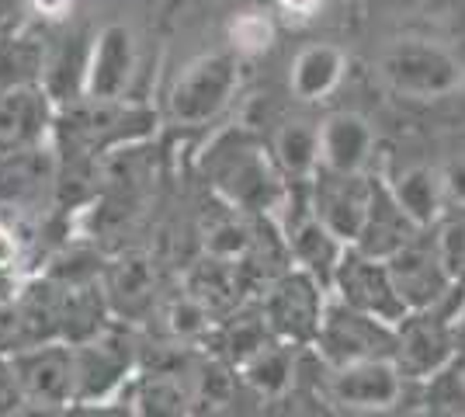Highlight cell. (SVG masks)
I'll return each mask as SVG.
<instances>
[{
  "label": "cell",
  "mask_w": 465,
  "mask_h": 417,
  "mask_svg": "<svg viewBox=\"0 0 465 417\" xmlns=\"http://www.w3.org/2000/svg\"><path fill=\"white\" fill-rule=\"evenodd\" d=\"M230 42L236 56H261L274 45V21L261 11H243L230 25Z\"/></svg>",
  "instance_id": "cell-34"
},
{
  "label": "cell",
  "mask_w": 465,
  "mask_h": 417,
  "mask_svg": "<svg viewBox=\"0 0 465 417\" xmlns=\"http://www.w3.org/2000/svg\"><path fill=\"white\" fill-rule=\"evenodd\" d=\"M236 372H240V382L247 390H253L257 397L282 400L295 386V348L282 344V341H272L268 348H261Z\"/></svg>",
  "instance_id": "cell-28"
},
{
  "label": "cell",
  "mask_w": 465,
  "mask_h": 417,
  "mask_svg": "<svg viewBox=\"0 0 465 417\" xmlns=\"http://www.w3.org/2000/svg\"><path fill=\"white\" fill-rule=\"evenodd\" d=\"M32 7L39 11L42 18L59 21V18H66V11H70V0H32Z\"/></svg>",
  "instance_id": "cell-40"
},
{
  "label": "cell",
  "mask_w": 465,
  "mask_h": 417,
  "mask_svg": "<svg viewBox=\"0 0 465 417\" xmlns=\"http://www.w3.org/2000/svg\"><path fill=\"white\" fill-rule=\"evenodd\" d=\"M240 87V63L236 53H209L181 70L171 87L167 115L181 129H202L215 122Z\"/></svg>",
  "instance_id": "cell-5"
},
{
  "label": "cell",
  "mask_w": 465,
  "mask_h": 417,
  "mask_svg": "<svg viewBox=\"0 0 465 417\" xmlns=\"http://www.w3.org/2000/svg\"><path fill=\"white\" fill-rule=\"evenodd\" d=\"M330 296L369 313V317L382 320V323H392V327L410 317L407 303L400 299L396 285H392L386 261L369 258L358 247L344 251V258L337 264V275H333V285H330Z\"/></svg>",
  "instance_id": "cell-12"
},
{
  "label": "cell",
  "mask_w": 465,
  "mask_h": 417,
  "mask_svg": "<svg viewBox=\"0 0 465 417\" xmlns=\"http://www.w3.org/2000/svg\"><path fill=\"white\" fill-rule=\"evenodd\" d=\"M312 348L327 369H344L369 358H396V327L330 296Z\"/></svg>",
  "instance_id": "cell-8"
},
{
  "label": "cell",
  "mask_w": 465,
  "mask_h": 417,
  "mask_svg": "<svg viewBox=\"0 0 465 417\" xmlns=\"http://www.w3.org/2000/svg\"><path fill=\"white\" fill-rule=\"evenodd\" d=\"M253 219L257 216H243L240 209H232L213 195V205H205V213L198 219L202 254L240 264L253 247Z\"/></svg>",
  "instance_id": "cell-23"
},
{
  "label": "cell",
  "mask_w": 465,
  "mask_h": 417,
  "mask_svg": "<svg viewBox=\"0 0 465 417\" xmlns=\"http://www.w3.org/2000/svg\"><path fill=\"white\" fill-rule=\"evenodd\" d=\"M386 268L410 313L441 310L448 303V296H451V289H455V278L448 275L441 251L434 243V233H420L400 254H392L386 261Z\"/></svg>",
  "instance_id": "cell-13"
},
{
  "label": "cell",
  "mask_w": 465,
  "mask_h": 417,
  "mask_svg": "<svg viewBox=\"0 0 465 417\" xmlns=\"http://www.w3.org/2000/svg\"><path fill=\"white\" fill-rule=\"evenodd\" d=\"M375 66L389 91L407 101H441L465 87V63L430 39L389 42Z\"/></svg>",
  "instance_id": "cell-3"
},
{
  "label": "cell",
  "mask_w": 465,
  "mask_h": 417,
  "mask_svg": "<svg viewBox=\"0 0 465 417\" xmlns=\"http://www.w3.org/2000/svg\"><path fill=\"white\" fill-rule=\"evenodd\" d=\"M136 66V42L125 25H104L87 53V74L80 98L122 101Z\"/></svg>",
  "instance_id": "cell-17"
},
{
  "label": "cell",
  "mask_w": 465,
  "mask_h": 417,
  "mask_svg": "<svg viewBox=\"0 0 465 417\" xmlns=\"http://www.w3.org/2000/svg\"><path fill=\"white\" fill-rule=\"evenodd\" d=\"M192 376H167V372H143L125 393L129 417H194Z\"/></svg>",
  "instance_id": "cell-25"
},
{
  "label": "cell",
  "mask_w": 465,
  "mask_h": 417,
  "mask_svg": "<svg viewBox=\"0 0 465 417\" xmlns=\"http://www.w3.org/2000/svg\"><path fill=\"white\" fill-rule=\"evenodd\" d=\"M375 157V129L361 112H330L320 122V171L327 174H369Z\"/></svg>",
  "instance_id": "cell-18"
},
{
  "label": "cell",
  "mask_w": 465,
  "mask_h": 417,
  "mask_svg": "<svg viewBox=\"0 0 465 417\" xmlns=\"http://www.w3.org/2000/svg\"><path fill=\"white\" fill-rule=\"evenodd\" d=\"M236 379H240V372L226 358L209 355L194 362L192 379H188L194 411H226L232 403V393H236Z\"/></svg>",
  "instance_id": "cell-30"
},
{
  "label": "cell",
  "mask_w": 465,
  "mask_h": 417,
  "mask_svg": "<svg viewBox=\"0 0 465 417\" xmlns=\"http://www.w3.org/2000/svg\"><path fill=\"white\" fill-rule=\"evenodd\" d=\"M15 417H70V411H45V407H21Z\"/></svg>",
  "instance_id": "cell-41"
},
{
  "label": "cell",
  "mask_w": 465,
  "mask_h": 417,
  "mask_svg": "<svg viewBox=\"0 0 465 417\" xmlns=\"http://www.w3.org/2000/svg\"><path fill=\"white\" fill-rule=\"evenodd\" d=\"M59 306H63V293H59V285L53 278H28L25 293L15 303L21 327V348L59 341Z\"/></svg>",
  "instance_id": "cell-26"
},
{
  "label": "cell",
  "mask_w": 465,
  "mask_h": 417,
  "mask_svg": "<svg viewBox=\"0 0 465 417\" xmlns=\"http://www.w3.org/2000/svg\"><path fill=\"white\" fill-rule=\"evenodd\" d=\"M202 171L215 199L240 209L243 216H278L289 195V178L282 174L272 146L251 129H230L205 150Z\"/></svg>",
  "instance_id": "cell-1"
},
{
  "label": "cell",
  "mask_w": 465,
  "mask_h": 417,
  "mask_svg": "<svg viewBox=\"0 0 465 417\" xmlns=\"http://www.w3.org/2000/svg\"><path fill=\"white\" fill-rule=\"evenodd\" d=\"M268 146L289 181H316L320 174V122L285 119L274 129Z\"/></svg>",
  "instance_id": "cell-27"
},
{
  "label": "cell",
  "mask_w": 465,
  "mask_h": 417,
  "mask_svg": "<svg viewBox=\"0 0 465 417\" xmlns=\"http://www.w3.org/2000/svg\"><path fill=\"white\" fill-rule=\"evenodd\" d=\"M407 386L410 379L396 358H369V362H354L344 369H327V379H323L327 397L341 411L358 417L400 411L407 400Z\"/></svg>",
  "instance_id": "cell-9"
},
{
  "label": "cell",
  "mask_w": 465,
  "mask_h": 417,
  "mask_svg": "<svg viewBox=\"0 0 465 417\" xmlns=\"http://www.w3.org/2000/svg\"><path fill=\"white\" fill-rule=\"evenodd\" d=\"M25 285V243L7 223H0V306H15Z\"/></svg>",
  "instance_id": "cell-32"
},
{
  "label": "cell",
  "mask_w": 465,
  "mask_h": 417,
  "mask_svg": "<svg viewBox=\"0 0 465 417\" xmlns=\"http://www.w3.org/2000/svg\"><path fill=\"white\" fill-rule=\"evenodd\" d=\"M74 362H77V400H74V407L112 403L139 365L136 338H133L129 323L112 320L94 341L74 348Z\"/></svg>",
  "instance_id": "cell-7"
},
{
  "label": "cell",
  "mask_w": 465,
  "mask_h": 417,
  "mask_svg": "<svg viewBox=\"0 0 465 417\" xmlns=\"http://www.w3.org/2000/svg\"><path fill=\"white\" fill-rule=\"evenodd\" d=\"M392 199L400 202V209L413 219L417 230L430 233L441 219H445V202H448V188H445V174L430 164H407L400 167L396 174L386 178Z\"/></svg>",
  "instance_id": "cell-19"
},
{
  "label": "cell",
  "mask_w": 465,
  "mask_h": 417,
  "mask_svg": "<svg viewBox=\"0 0 465 417\" xmlns=\"http://www.w3.org/2000/svg\"><path fill=\"white\" fill-rule=\"evenodd\" d=\"M410 417H459L455 411H445V407H424V411H413Z\"/></svg>",
  "instance_id": "cell-42"
},
{
  "label": "cell",
  "mask_w": 465,
  "mask_h": 417,
  "mask_svg": "<svg viewBox=\"0 0 465 417\" xmlns=\"http://www.w3.org/2000/svg\"><path fill=\"white\" fill-rule=\"evenodd\" d=\"M181 289L192 299H198L215 320L232 317L240 310L243 296H251L247 285H243V275H240V264L213 258V254H202L198 261L188 264Z\"/></svg>",
  "instance_id": "cell-21"
},
{
  "label": "cell",
  "mask_w": 465,
  "mask_h": 417,
  "mask_svg": "<svg viewBox=\"0 0 465 417\" xmlns=\"http://www.w3.org/2000/svg\"><path fill=\"white\" fill-rule=\"evenodd\" d=\"M445 188H448V199L465 202V164H455V167L448 171V174H445Z\"/></svg>",
  "instance_id": "cell-39"
},
{
  "label": "cell",
  "mask_w": 465,
  "mask_h": 417,
  "mask_svg": "<svg viewBox=\"0 0 465 417\" xmlns=\"http://www.w3.org/2000/svg\"><path fill=\"white\" fill-rule=\"evenodd\" d=\"M424 230L413 226V219L400 209V202L392 199L386 178H375V192H371V209L365 219V230L358 237V251L369 254V258L389 261L392 254H400L407 243L420 237Z\"/></svg>",
  "instance_id": "cell-20"
},
{
  "label": "cell",
  "mask_w": 465,
  "mask_h": 417,
  "mask_svg": "<svg viewBox=\"0 0 465 417\" xmlns=\"http://www.w3.org/2000/svg\"><path fill=\"white\" fill-rule=\"evenodd\" d=\"M213 338H215V355L226 358L232 369L247 365L261 348H268L274 341L272 331H268V323H264L261 306H257V310H236L232 317L219 320Z\"/></svg>",
  "instance_id": "cell-29"
},
{
  "label": "cell",
  "mask_w": 465,
  "mask_h": 417,
  "mask_svg": "<svg viewBox=\"0 0 465 417\" xmlns=\"http://www.w3.org/2000/svg\"><path fill=\"white\" fill-rule=\"evenodd\" d=\"M70 417H129V403H125V400H112V403L70 407Z\"/></svg>",
  "instance_id": "cell-38"
},
{
  "label": "cell",
  "mask_w": 465,
  "mask_h": 417,
  "mask_svg": "<svg viewBox=\"0 0 465 417\" xmlns=\"http://www.w3.org/2000/svg\"><path fill=\"white\" fill-rule=\"evenodd\" d=\"M430 233H434V243L441 251L448 275L459 282L465 275V219H441Z\"/></svg>",
  "instance_id": "cell-35"
},
{
  "label": "cell",
  "mask_w": 465,
  "mask_h": 417,
  "mask_svg": "<svg viewBox=\"0 0 465 417\" xmlns=\"http://www.w3.org/2000/svg\"><path fill=\"white\" fill-rule=\"evenodd\" d=\"M21 407H25V397H21L11 355H0V417H15Z\"/></svg>",
  "instance_id": "cell-36"
},
{
  "label": "cell",
  "mask_w": 465,
  "mask_h": 417,
  "mask_svg": "<svg viewBox=\"0 0 465 417\" xmlns=\"http://www.w3.org/2000/svg\"><path fill=\"white\" fill-rule=\"evenodd\" d=\"M42 53L28 39H0V94L18 84H35Z\"/></svg>",
  "instance_id": "cell-33"
},
{
  "label": "cell",
  "mask_w": 465,
  "mask_h": 417,
  "mask_svg": "<svg viewBox=\"0 0 465 417\" xmlns=\"http://www.w3.org/2000/svg\"><path fill=\"white\" fill-rule=\"evenodd\" d=\"M274 4H278V11H282L289 21H295V25H310V21L320 18V11H323L327 0H274Z\"/></svg>",
  "instance_id": "cell-37"
},
{
  "label": "cell",
  "mask_w": 465,
  "mask_h": 417,
  "mask_svg": "<svg viewBox=\"0 0 465 417\" xmlns=\"http://www.w3.org/2000/svg\"><path fill=\"white\" fill-rule=\"evenodd\" d=\"M156 317L163 320V331H167V338L174 341V344H192L198 338H213L215 331V317L198 299L188 296L184 289L174 293L171 299H160Z\"/></svg>",
  "instance_id": "cell-31"
},
{
  "label": "cell",
  "mask_w": 465,
  "mask_h": 417,
  "mask_svg": "<svg viewBox=\"0 0 465 417\" xmlns=\"http://www.w3.org/2000/svg\"><path fill=\"white\" fill-rule=\"evenodd\" d=\"M101 289L118 323L133 327L156 317L160 278H156V261L146 251H122L115 261H108L101 272Z\"/></svg>",
  "instance_id": "cell-14"
},
{
  "label": "cell",
  "mask_w": 465,
  "mask_h": 417,
  "mask_svg": "<svg viewBox=\"0 0 465 417\" xmlns=\"http://www.w3.org/2000/svg\"><path fill=\"white\" fill-rule=\"evenodd\" d=\"M59 285V282H56ZM63 293V306H59V341L77 348L94 341L108 323H112V310L101 289V278L94 282H74V285H59Z\"/></svg>",
  "instance_id": "cell-22"
},
{
  "label": "cell",
  "mask_w": 465,
  "mask_h": 417,
  "mask_svg": "<svg viewBox=\"0 0 465 417\" xmlns=\"http://www.w3.org/2000/svg\"><path fill=\"white\" fill-rule=\"evenodd\" d=\"M15 376H18L25 407H45V411H70L77 400V362L74 348L63 341L21 348L11 355Z\"/></svg>",
  "instance_id": "cell-11"
},
{
  "label": "cell",
  "mask_w": 465,
  "mask_h": 417,
  "mask_svg": "<svg viewBox=\"0 0 465 417\" xmlns=\"http://www.w3.org/2000/svg\"><path fill=\"white\" fill-rule=\"evenodd\" d=\"M59 164V154L45 143L0 157V223L18 233L56 209Z\"/></svg>",
  "instance_id": "cell-4"
},
{
  "label": "cell",
  "mask_w": 465,
  "mask_h": 417,
  "mask_svg": "<svg viewBox=\"0 0 465 417\" xmlns=\"http://www.w3.org/2000/svg\"><path fill=\"white\" fill-rule=\"evenodd\" d=\"M330 293L302 268L292 264L261 296V313L274 341L292 348H312L327 313Z\"/></svg>",
  "instance_id": "cell-6"
},
{
  "label": "cell",
  "mask_w": 465,
  "mask_h": 417,
  "mask_svg": "<svg viewBox=\"0 0 465 417\" xmlns=\"http://www.w3.org/2000/svg\"><path fill=\"white\" fill-rule=\"evenodd\" d=\"M348 56L344 49L330 45V42H312L306 45L289 74V91L295 101H323L337 91V84L344 80Z\"/></svg>",
  "instance_id": "cell-24"
},
{
  "label": "cell",
  "mask_w": 465,
  "mask_h": 417,
  "mask_svg": "<svg viewBox=\"0 0 465 417\" xmlns=\"http://www.w3.org/2000/svg\"><path fill=\"white\" fill-rule=\"evenodd\" d=\"M56 129V108L42 84H18L0 94V157L35 150Z\"/></svg>",
  "instance_id": "cell-16"
},
{
  "label": "cell",
  "mask_w": 465,
  "mask_h": 417,
  "mask_svg": "<svg viewBox=\"0 0 465 417\" xmlns=\"http://www.w3.org/2000/svg\"><path fill=\"white\" fill-rule=\"evenodd\" d=\"M156 125V115L129 101L74 98L56 112V139L63 157H101L118 143H133Z\"/></svg>",
  "instance_id": "cell-2"
},
{
  "label": "cell",
  "mask_w": 465,
  "mask_h": 417,
  "mask_svg": "<svg viewBox=\"0 0 465 417\" xmlns=\"http://www.w3.org/2000/svg\"><path fill=\"white\" fill-rule=\"evenodd\" d=\"M459 355H462V341L455 331V320H448L441 310L410 313L403 323H396V362L410 382L441 379Z\"/></svg>",
  "instance_id": "cell-10"
},
{
  "label": "cell",
  "mask_w": 465,
  "mask_h": 417,
  "mask_svg": "<svg viewBox=\"0 0 465 417\" xmlns=\"http://www.w3.org/2000/svg\"><path fill=\"white\" fill-rule=\"evenodd\" d=\"M459 417H465V407H462V411H459Z\"/></svg>",
  "instance_id": "cell-43"
},
{
  "label": "cell",
  "mask_w": 465,
  "mask_h": 417,
  "mask_svg": "<svg viewBox=\"0 0 465 417\" xmlns=\"http://www.w3.org/2000/svg\"><path fill=\"white\" fill-rule=\"evenodd\" d=\"M371 192H375V174H327L320 171L312 181V209L320 223L327 226L344 247H354L365 219L371 209Z\"/></svg>",
  "instance_id": "cell-15"
}]
</instances>
